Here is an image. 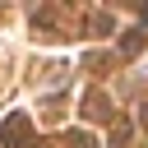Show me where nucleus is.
I'll use <instances>...</instances> for the list:
<instances>
[{
	"instance_id": "f257e3e1",
	"label": "nucleus",
	"mask_w": 148,
	"mask_h": 148,
	"mask_svg": "<svg viewBox=\"0 0 148 148\" xmlns=\"http://www.w3.org/2000/svg\"><path fill=\"white\" fill-rule=\"evenodd\" d=\"M0 148H32V120L28 111H9L0 125Z\"/></svg>"
},
{
	"instance_id": "f03ea898",
	"label": "nucleus",
	"mask_w": 148,
	"mask_h": 148,
	"mask_svg": "<svg viewBox=\"0 0 148 148\" xmlns=\"http://www.w3.org/2000/svg\"><path fill=\"white\" fill-rule=\"evenodd\" d=\"M83 116H88V120H111V116H116V111H111V97H106L102 88L83 92Z\"/></svg>"
},
{
	"instance_id": "6e6552de",
	"label": "nucleus",
	"mask_w": 148,
	"mask_h": 148,
	"mask_svg": "<svg viewBox=\"0 0 148 148\" xmlns=\"http://www.w3.org/2000/svg\"><path fill=\"white\" fill-rule=\"evenodd\" d=\"M143 23H148V5H143Z\"/></svg>"
},
{
	"instance_id": "0eeeda50",
	"label": "nucleus",
	"mask_w": 148,
	"mask_h": 148,
	"mask_svg": "<svg viewBox=\"0 0 148 148\" xmlns=\"http://www.w3.org/2000/svg\"><path fill=\"white\" fill-rule=\"evenodd\" d=\"M32 148H51V143H32Z\"/></svg>"
},
{
	"instance_id": "423d86ee",
	"label": "nucleus",
	"mask_w": 148,
	"mask_h": 148,
	"mask_svg": "<svg viewBox=\"0 0 148 148\" xmlns=\"http://www.w3.org/2000/svg\"><path fill=\"white\" fill-rule=\"evenodd\" d=\"M139 130H143V134H148V102H143V106H139Z\"/></svg>"
},
{
	"instance_id": "39448f33",
	"label": "nucleus",
	"mask_w": 148,
	"mask_h": 148,
	"mask_svg": "<svg viewBox=\"0 0 148 148\" xmlns=\"http://www.w3.org/2000/svg\"><path fill=\"white\" fill-rule=\"evenodd\" d=\"M88 32L92 37H106L111 32V14H88Z\"/></svg>"
},
{
	"instance_id": "7ed1b4c3",
	"label": "nucleus",
	"mask_w": 148,
	"mask_h": 148,
	"mask_svg": "<svg viewBox=\"0 0 148 148\" xmlns=\"http://www.w3.org/2000/svg\"><path fill=\"white\" fill-rule=\"evenodd\" d=\"M120 51H125V56H139V51H143V32H139V28L120 32Z\"/></svg>"
},
{
	"instance_id": "20e7f679",
	"label": "nucleus",
	"mask_w": 148,
	"mask_h": 148,
	"mask_svg": "<svg viewBox=\"0 0 148 148\" xmlns=\"http://www.w3.org/2000/svg\"><path fill=\"white\" fill-rule=\"evenodd\" d=\"M65 148H97V139H92L88 130H69V134H65Z\"/></svg>"
}]
</instances>
